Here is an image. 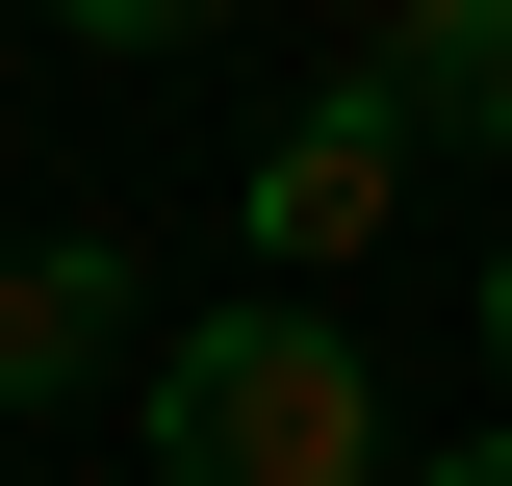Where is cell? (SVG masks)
Segmentation results:
<instances>
[{
  "label": "cell",
  "instance_id": "6",
  "mask_svg": "<svg viewBox=\"0 0 512 486\" xmlns=\"http://www.w3.org/2000/svg\"><path fill=\"white\" fill-rule=\"evenodd\" d=\"M487 435H512V256H487Z\"/></svg>",
  "mask_w": 512,
  "mask_h": 486
},
{
  "label": "cell",
  "instance_id": "2",
  "mask_svg": "<svg viewBox=\"0 0 512 486\" xmlns=\"http://www.w3.org/2000/svg\"><path fill=\"white\" fill-rule=\"evenodd\" d=\"M384 205H410V128H384L359 77H333V103H282V128H256V180H231V231H256V282H333V256H359Z\"/></svg>",
  "mask_w": 512,
  "mask_h": 486
},
{
  "label": "cell",
  "instance_id": "1",
  "mask_svg": "<svg viewBox=\"0 0 512 486\" xmlns=\"http://www.w3.org/2000/svg\"><path fill=\"white\" fill-rule=\"evenodd\" d=\"M154 486H410L384 461V359L333 307H205L154 359Z\"/></svg>",
  "mask_w": 512,
  "mask_h": 486
},
{
  "label": "cell",
  "instance_id": "3",
  "mask_svg": "<svg viewBox=\"0 0 512 486\" xmlns=\"http://www.w3.org/2000/svg\"><path fill=\"white\" fill-rule=\"evenodd\" d=\"M359 103L436 154V128H512V0H384L359 26Z\"/></svg>",
  "mask_w": 512,
  "mask_h": 486
},
{
  "label": "cell",
  "instance_id": "4",
  "mask_svg": "<svg viewBox=\"0 0 512 486\" xmlns=\"http://www.w3.org/2000/svg\"><path fill=\"white\" fill-rule=\"evenodd\" d=\"M103 333H128V256L103 231H26V256H0V410H52Z\"/></svg>",
  "mask_w": 512,
  "mask_h": 486
},
{
  "label": "cell",
  "instance_id": "5",
  "mask_svg": "<svg viewBox=\"0 0 512 486\" xmlns=\"http://www.w3.org/2000/svg\"><path fill=\"white\" fill-rule=\"evenodd\" d=\"M77 52H205V26H231V0H52Z\"/></svg>",
  "mask_w": 512,
  "mask_h": 486
},
{
  "label": "cell",
  "instance_id": "7",
  "mask_svg": "<svg viewBox=\"0 0 512 486\" xmlns=\"http://www.w3.org/2000/svg\"><path fill=\"white\" fill-rule=\"evenodd\" d=\"M410 486H512V435H461V461H410Z\"/></svg>",
  "mask_w": 512,
  "mask_h": 486
}]
</instances>
